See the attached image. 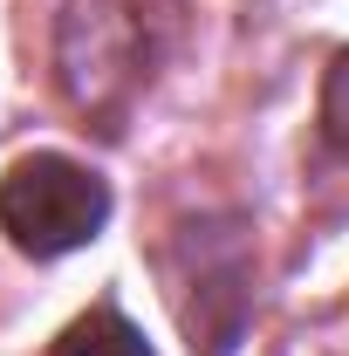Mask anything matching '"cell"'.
I'll return each mask as SVG.
<instances>
[{
  "mask_svg": "<svg viewBox=\"0 0 349 356\" xmlns=\"http://www.w3.org/2000/svg\"><path fill=\"white\" fill-rule=\"evenodd\" d=\"M322 137L349 158V55H336V69L322 83Z\"/></svg>",
  "mask_w": 349,
  "mask_h": 356,
  "instance_id": "3957f363",
  "label": "cell"
},
{
  "mask_svg": "<svg viewBox=\"0 0 349 356\" xmlns=\"http://www.w3.org/2000/svg\"><path fill=\"white\" fill-rule=\"evenodd\" d=\"M103 220H110V185L62 151H35L0 178V226L35 261L89 247L103 233Z\"/></svg>",
  "mask_w": 349,
  "mask_h": 356,
  "instance_id": "6da1fadb",
  "label": "cell"
},
{
  "mask_svg": "<svg viewBox=\"0 0 349 356\" xmlns=\"http://www.w3.org/2000/svg\"><path fill=\"white\" fill-rule=\"evenodd\" d=\"M55 356H151V350H144V336H137L117 309H89L83 322L62 329Z\"/></svg>",
  "mask_w": 349,
  "mask_h": 356,
  "instance_id": "7a4b0ae2",
  "label": "cell"
}]
</instances>
